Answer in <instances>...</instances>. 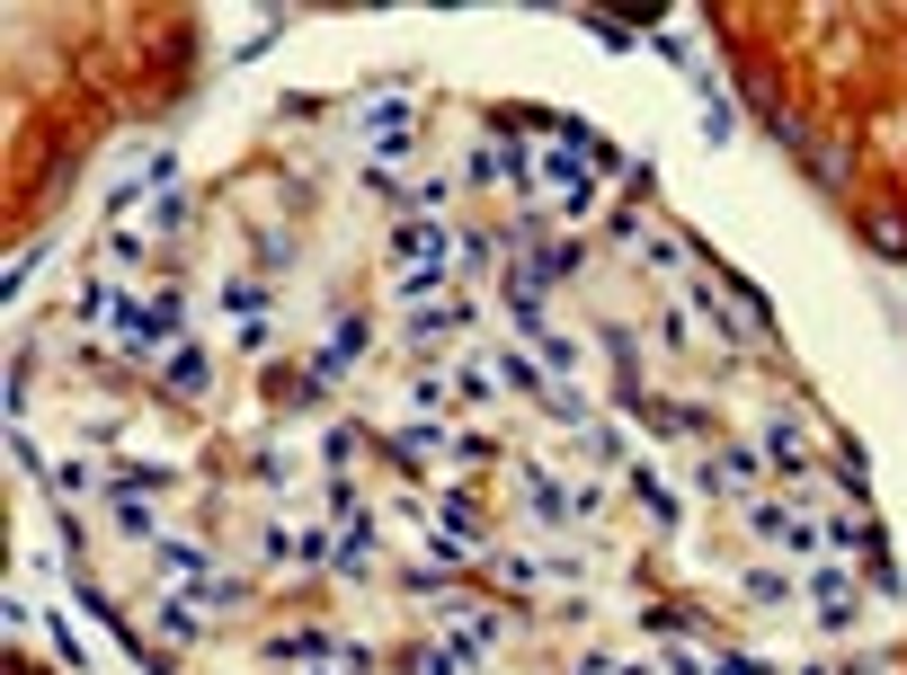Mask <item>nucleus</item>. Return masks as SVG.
<instances>
[{"label": "nucleus", "mask_w": 907, "mask_h": 675, "mask_svg": "<svg viewBox=\"0 0 907 675\" xmlns=\"http://www.w3.org/2000/svg\"><path fill=\"white\" fill-rule=\"evenodd\" d=\"M454 249H463V240H454L445 223H427V214H410V223L392 232V276H436V267H445Z\"/></svg>", "instance_id": "obj_1"}, {"label": "nucleus", "mask_w": 907, "mask_h": 675, "mask_svg": "<svg viewBox=\"0 0 907 675\" xmlns=\"http://www.w3.org/2000/svg\"><path fill=\"white\" fill-rule=\"evenodd\" d=\"M365 356V320H339L330 338H320V356H311V382H330V374H348Z\"/></svg>", "instance_id": "obj_2"}, {"label": "nucleus", "mask_w": 907, "mask_h": 675, "mask_svg": "<svg viewBox=\"0 0 907 675\" xmlns=\"http://www.w3.org/2000/svg\"><path fill=\"white\" fill-rule=\"evenodd\" d=\"M534 178H552V187H561V205H588V196H597V178H588V161H578V152H543V161H534Z\"/></svg>", "instance_id": "obj_3"}, {"label": "nucleus", "mask_w": 907, "mask_h": 675, "mask_svg": "<svg viewBox=\"0 0 907 675\" xmlns=\"http://www.w3.org/2000/svg\"><path fill=\"white\" fill-rule=\"evenodd\" d=\"M365 133H374L382 152H410V133H419V125H410V107H401V98H374V107H365Z\"/></svg>", "instance_id": "obj_4"}, {"label": "nucleus", "mask_w": 907, "mask_h": 675, "mask_svg": "<svg viewBox=\"0 0 907 675\" xmlns=\"http://www.w3.org/2000/svg\"><path fill=\"white\" fill-rule=\"evenodd\" d=\"M810 595H818V614H827V623H855V578H846V569H818Z\"/></svg>", "instance_id": "obj_5"}, {"label": "nucleus", "mask_w": 907, "mask_h": 675, "mask_svg": "<svg viewBox=\"0 0 907 675\" xmlns=\"http://www.w3.org/2000/svg\"><path fill=\"white\" fill-rule=\"evenodd\" d=\"M161 374H169V391H187V400H197V391H205V347H169V356H161Z\"/></svg>", "instance_id": "obj_6"}, {"label": "nucleus", "mask_w": 907, "mask_h": 675, "mask_svg": "<svg viewBox=\"0 0 907 675\" xmlns=\"http://www.w3.org/2000/svg\"><path fill=\"white\" fill-rule=\"evenodd\" d=\"M427 453H445V436H436V427H427V418H419V427H401V436H392V462H401V471H419V462H427Z\"/></svg>", "instance_id": "obj_7"}, {"label": "nucleus", "mask_w": 907, "mask_h": 675, "mask_svg": "<svg viewBox=\"0 0 907 675\" xmlns=\"http://www.w3.org/2000/svg\"><path fill=\"white\" fill-rule=\"evenodd\" d=\"M569 267H578V249H561V240H552V249H534V258H526V276H516V285L534 294V285H552V276H569Z\"/></svg>", "instance_id": "obj_8"}, {"label": "nucleus", "mask_w": 907, "mask_h": 675, "mask_svg": "<svg viewBox=\"0 0 907 675\" xmlns=\"http://www.w3.org/2000/svg\"><path fill=\"white\" fill-rule=\"evenodd\" d=\"M107 489H134V498H143V489H178V471H169V462H125Z\"/></svg>", "instance_id": "obj_9"}, {"label": "nucleus", "mask_w": 907, "mask_h": 675, "mask_svg": "<svg viewBox=\"0 0 907 675\" xmlns=\"http://www.w3.org/2000/svg\"><path fill=\"white\" fill-rule=\"evenodd\" d=\"M472 311L463 303H427V311H410V338H445V329H463Z\"/></svg>", "instance_id": "obj_10"}, {"label": "nucleus", "mask_w": 907, "mask_h": 675, "mask_svg": "<svg viewBox=\"0 0 907 675\" xmlns=\"http://www.w3.org/2000/svg\"><path fill=\"white\" fill-rule=\"evenodd\" d=\"M490 169H498V178H534V152L516 143V133H498V143H490Z\"/></svg>", "instance_id": "obj_11"}, {"label": "nucleus", "mask_w": 907, "mask_h": 675, "mask_svg": "<svg viewBox=\"0 0 907 675\" xmlns=\"http://www.w3.org/2000/svg\"><path fill=\"white\" fill-rule=\"evenodd\" d=\"M792 524L801 516H784V507H747V533H765V543H792Z\"/></svg>", "instance_id": "obj_12"}, {"label": "nucleus", "mask_w": 907, "mask_h": 675, "mask_svg": "<svg viewBox=\"0 0 907 675\" xmlns=\"http://www.w3.org/2000/svg\"><path fill=\"white\" fill-rule=\"evenodd\" d=\"M268 658H330V640L320 631H285V640H268Z\"/></svg>", "instance_id": "obj_13"}, {"label": "nucleus", "mask_w": 907, "mask_h": 675, "mask_svg": "<svg viewBox=\"0 0 907 675\" xmlns=\"http://www.w3.org/2000/svg\"><path fill=\"white\" fill-rule=\"evenodd\" d=\"M161 631H169V640H197V595H178V604H161Z\"/></svg>", "instance_id": "obj_14"}, {"label": "nucleus", "mask_w": 907, "mask_h": 675, "mask_svg": "<svg viewBox=\"0 0 907 675\" xmlns=\"http://www.w3.org/2000/svg\"><path fill=\"white\" fill-rule=\"evenodd\" d=\"M863 232H872V249H881V258H907V232H898V214H872Z\"/></svg>", "instance_id": "obj_15"}, {"label": "nucleus", "mask_w": 907, "mask_h": 675, "mask_svg": "<svg viewBox=\"0 0 907 675\" xmlns=\"http://www.w3.org/2000/svg\"><path fill=\"white\" fill-rule=\"evenodd\" d=\"M161 569H169V578H205V552H187V543H161Z\"/></svg>", "instance_id": "obj_16"}, {"label": "nucleus", "mask_w": 907, "mask_h": 675, "mask_svg": "<svg viewBox=\"0 0 907 675\" xmlns=\"http://www.w3.org/2000/svg\"><path fill=\"white\" fill-rule=\"evenodd\" d=\"M765 445H774V462H784V471H801V427H765Z\"/></svg>", "instance_id": "obj_17"}, {"label": "nucleus", "mask_w": 907, "mask_h": 675, "mask_svg": "<svg viewBox=\"0 0 907 675\" xmlns=\"http://www.w3.org/2000/svg\"><path fill=\"white\" fill-rule=\"evenodd\" d=\"M116 533H152V507H143V498H125V489H116Z\"/></svg>", "instance_id": "obj_18"}, {"label": "nucleus", "mask_w": 907, "mask_h": 675, "mask_svg": "<svg viewBox=\"0 0 907 675\" xmlns=\"http://www.w3.org/2000/svg\"><path fill=\"white\" fill-rule=\"evenodd\" d=\"M410 400H419V410H445V400H454V382H436V374H419V382H410Z\"/></svg>", "instance_id": "obj_19"}, {"label": "nucleus", "mask_w": 907, "mask_h": 675, "mask_svg": "<svg viewBox=\"0 0 907 675\" xmlns=\"http://www.w3.org/2000/svg\"><path fill=\"white\" fill-rule=\"evenodd\" d=\"M454 666H463L454 649H427V658H419V675H454Z\"/></svg>", "instance_id": "obj_20"}, {"label": "nucleus", "mask_w": 907, "mask_h": 675, "mask_svg": "<svg viewBox=\"0 0 907 675\" xmlns=\"http://www.w3.org/2000/svg\"><path fill=\"white\" fill-rule=\"evenodd\" d=\"M711 675H765L756 658H721V666H711Z\"/></svg>", "instance_id": "obj_21"}]
</instances>
